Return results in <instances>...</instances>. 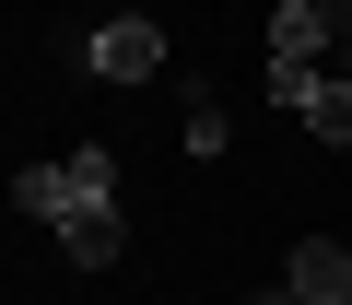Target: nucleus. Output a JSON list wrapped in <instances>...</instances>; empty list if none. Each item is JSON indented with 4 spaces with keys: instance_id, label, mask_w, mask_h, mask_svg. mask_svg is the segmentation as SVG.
Segmentation results:
<instances>
[{
    "instance_id": "nucleus-1",
    "label": "nucleus",
    "mask_w": 352,
    "mask_h": 305,
    "mask_svg": "<svg viewBox=\"0 0 352 305\" xmlns=\"http://www.w3.org/2000/svg\"><path fill=\"white\" fill-rule=\"evenodd\" d=\"M12 200L71 247V270H106V258L129 247V235H118V152H106V141H71V152H47V165H24Z\"/></svg>"
},
{
    "instance_id": "nucleus-2",
    "label": "nucleus",
    "mask_w": 352,
    "mask_h": 305,
    "mask_svg": "<svg viewBox=\"0 0 352 305\" xmlns=\"http://www.w3.org/2000/svg\"><path fill=\"white\" fill-rule=\"evenodd\" d=\"M270 106L305 117L317 141H352V71H294V59H270Z\"/></svg>"
},
{
    "instance_id": "nucleus-4",
    "label": "nucleus",
    "mask_w": 352,
    "mask_h": 305,
    "mask_svg": "<svg viewBox=\"0 0 352 305\" xmlns=\"http://www.w3.org/2000/svg\"><path fill=\"white\" fill-rule=\"evenodd\" d=\"M258 305H352V247H329V235H305V247L282 258V282H270Z\"/></svg>"
},
{
    "instance_id": "nucleus-5",
    "label": "nucleus",
    "mask_w": 352,
    "mask_h": 305,
    "mask_svg": "<svg viewBox=\"0 0 352 305\" xmlns=\"http://www.w3.org/2000/svg\"><path fill=\"white\" fill-rule=\"evenodd\" d=\"M317 47H340V24H329V0H282V12H270V59L317 71Z\"/></svg>"
},
{
    "instance_id": "nucleus-3",
    "label": "nucleus",
    "mask_w": 352,
    "mask_h": 305,
    "mask_svg": "<svg viewBox=\"0 0 352 305\" xmlns=\"http://www.w3.org/2000/svg\"><path fill=\"white\" fill-rule=\"evenodd\" d=\"M82 71H94V82H153V71H164V24H153V12L94 24V36H82Z\"/></svg>"
},
{
    "instance_id": "nucleus-6",
    "label": "nucleus",
    "mask_w": 352,
    "mask_h": 305,
    "mask_svg": "<svg viewBox=\"0 0 352 305\" xmlns=\"http://www.w3.org/2000/svg\"><path fill=\"white\" fill-rule=\"evenodd\" d=\"M329 24H352V0H329Z\"/></svg>"
}]
</instances>
